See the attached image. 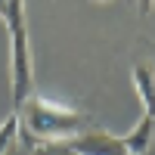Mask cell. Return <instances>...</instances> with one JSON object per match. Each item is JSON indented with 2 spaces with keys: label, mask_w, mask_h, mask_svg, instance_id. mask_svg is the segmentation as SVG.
Instances as JSON below:
<instances>
[{
  "label": "cell",
  "mask_w": 155,
  "mask_h": 155,
  "mask_svg": "<svg viewBox=\"0 0 155 155\" xmlns=\"http://www.w3.org/2000/svg\"><path fill=\"white\" fill-rule=\"evenodd\" d=\"M6 3H9V0H0V19L6 16Z\"/></svg>",
  "instance_id": "cell-8"
},
{
  "label": "cell",
  "mask_w": 155,
  "mask_h": 155,
  "mask_svg": "<svg viewBox=\"0 0 155 155\" xmlns=\"http://www.w3.org/2000/svg\"><path fill=\"white\" fill-rule=\"evenodd\" d=\"M9 90H12V112H19L34 96V65H31L28 25L19 31H9Z\"/></svg>",
  "instance_id": "cell-2"
},
{
  "label": "cell",
  "mask_w": 155,
  "mask_h": 155,
  "mask_svg": "<svg viewBox=\"0 0 155 155\" xmlns=\"http://www.w3.org/2000/svg\"><path fill=\"white\" fill-rule=\"evenodd\" d=\"M124 149L127 155H143L149 146H152V140H155V118H149V115H143L130 130H127L124 137Z\"/></svg>",
  "instance_id": "cell-5"
},
{
  "label": "cell",
  "mask_w": 155,
  "mask_h": 155,
  "mask_svg": "<svg viewBox=\"0 0 155 155\" xmlns=\"http://www.w3.org/2000/svg\"><path fill=\"white\" fill-rule=\"evenodd\" d=\"M93 3H106V0H93Z\"/></svg>",
  "instance_id": "cell-9"
},
{
  "label": "cell",
  "mask_w": 155,
  "mask_h": 155,
  "mask_svg": "<svg viewBox=\"0 0 155 155\" xmlns=\"http://www.w3.org/2000/svg\"><path fill=\"white\" fill-rule=\"evenodd\" d=\"M130 78H134L137 96L143 102V115L155 118V62H137Z\"/></svg>",
  "instance_id": "cell-4"
},
{
  "label": "cell",
  "mask_w": 155,
  "mask_h": 155,
  "mask_svg": "<svg viewBox=\"0 0 155 155\" xmlns=\"http://www.w3.org/2000/svg\"><path fill=\"white\" fill-rule=\"evenodd\" d=\"M16 143H19V112H9L0 121V155H6Z\"/></svg>",
  "instance_id": "cell-6"
},
{
  "label": "cell",
  "mask_w": 155,
  "mask_h": 155,
  "mask_svg": "<svg viewBox=\"0 0 155 155\" xmlns=\"http://www.w3.org/2000/svg\"><path fill=\"white\" fill-rule=\"evenodd\" d=\"M68 152L74 155H127L124 149V140L115 137L109 130H99V127H93V130H81L78 137L68 140Z\"/></svg>",
  "instance_id": "cell-3"
},
{
  "label": "cell",
  "mask_w": 155,
  "mask_h": 155,
  "mask_svg": "<svg viewBox=\"0 0 155 155\" xmlns=\"http://www.w3.org/2000/svg\"><path fill=\"white\" fill-rule=\"evenodd\" d=\"M152 6H155V0H137V12H140V16H149Z\"/></svg>",
  "instance_id": "cell-7"
},
{
  "label": "cell",
  "mask_w": 155,
  "mask_h": 155,
  "mask_svg": "<svg viewBox=\"0 0 155 155\" xmlns=\"http://www.w3.org/2000/svg\"><path fill=\"white\" fill-rule=\"evenodd\" d=\"M87 130V118L78 109L65 106L59 99H50L34 93L25 106L19 109V143L25 149H44V146H56L62 140L78 137Z\"/></svg>",
  "instance_id": "cell-1"
}]
</instances>
